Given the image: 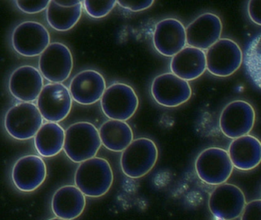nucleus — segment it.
<instances>
[{
	"label": "nucleus",
	"mask_w": 261,
	"mask_h": 220,
	"mask_svg": "<svg viewBox=\"0 0 261 220\" xmlns=\"http://www.w3.org/2000/svg\"><path fill=\"white\" fill-rule=\"evenodd\" d=\"M245 70L251 81L261 90V33L247 47L244 56Z\"/></svg>",
	"instance_id": "25"
},
{
	"label": "nucleus",
	"mask_w": 261,
	"mask_h": 220,
	"mask_svg": "<svg viewBox=\"0 0 261 220\" xmlns=\"http://www.w3.org/2000/svg\"><path fill=\"white\" fill-rule=\"evenodd\" d=\"M102 145L111 152H122L134 140V133L128 123L110 119L99 130Z\"/></svg>",
	"instance_id": "23"
},
{
	"label": "nucleus",
	"mask_w": 261,
	"mask_h": 220,
	"mask_svg": "<svg viewBox=\"0 0 261 220\" xmlns=\"http://www.w3.org/2000/svg\"><path fill=\"white\" fill-rule=\"evenodd\" d=\"M246 205L243 191L231 184L218 185L208 199V208L212 214L220 220H234L242 215Z\"/></svg>",
	"instance_id": "12"
},
{
	"label": "nucleus",
	"mask_w": 261,
	"mask_h": 220,
	"mask_svg": "<svg viewBox=\"0 0 261 220\" xmlns=\"http://www.w3.org/2000/svg\"><path fill=\"white\" fill-rule=\"evenodd\" d=\"M86 196L75 185L60 187L54 193L51 209L55 216L60 219L73 220L79 217L85 210Z\"/></svg>",
	"instance_id": "20"
},
{
	"label": "nucleus",
	"mask_w": 261,
	"mask_h": 220,
	"mask_svg": "<svg viewBox=\"0 0 261 220\" xmlns=\"http://www.w3.org/2000/svg\"><path fill=\"white\" fill-rule=\"evenodd\" d=\"M158 159L156 144L150 138H137L122 152L121 167L127 177L137 179L147 175L153 168Z\"/></svg>",
	"instance_id": "3"
},
{
	"label": "nucleus",
	"mask_w": 261,
	"mask_h": 220,
	"mask_svg": "<svg viewBox=\"0 0 261 220\" xmlns=\"http://www.w3.org/2000/svg\"><path fill=\"white\" fill-rule=\"evenodd\" d=\"M106 89L105 78L99 72L86 70L73 77L69 90L75 102L81 105H92L101 101Z\"/></svg>",
	"instance_id": "18"
},
{
	"label": "nucleus",
	"mask_w": 261,
	"mask_h": 220,
	"mask_svg": "<svg viewBox=\"0 0 261 220\" xmlns=\"http://www.w3.org/2000/svg\"><path fill=\"white\" fill-rule=\"evenodd\" d=\"M150 92L159 105L169 108L182 105L192 96V88L188 81L173 73H164L156 77L152 82Z\"/></svg>",
	"instance_id": "13"
},
{
	"label": "nucleus",
	"mask_w": 261,
	"mask_h": 220,
	"mask_svg": "<svg viewBox=\"0 0 261 220\" xmlns=\"http://www.w3.org/2000/svg\"><path fill=\"white\" fill-rule=\"evenodd\" d=\"M8 87L11 95L17 101L33 103L38 100L44 87V78L33 66H20L11 74Z\"/></svg>",
	"instance_id": "15"
},
{
	"label": "nucleus",
	"mask_w": 261,
	"mask_h": 220,
	"mask_svg": "<svg viewBox=\"0 0 261 220\" xmlns=\"http://www.w3.org/2000/svg\"><path fill=\"white\" fill-rule=\"evenodd\" d=\"M117 1H86L83 2V7L92 18H101L112 12Z\"/></svg>",
	"instance_id": "26"
},
{
	"label": "nucleus",
	"mask_w": 261,
	"mask_h": 220,
	"mask_svg": "<svg viewBox=\"0 0 261 220\" xmlns=\"http://www.w3.org/2000/svg\"><path fill=\"white\" fill-rule=\"evenodd\" d=\"M171 73L186 81H194L206 70L205 52L196 47H184L172 58Z\"/></svg>",
	"instance_id": "21"
},
{
	"label": "nucleus",
	"mask_w": 261,
	"mask_h": 220,
	"mask_svg": "<svg viewBox=\"0 0 261 220\" xmlns=\"http://www.w3.org/2000/svg\"><path fill=\"white\" fill-rule=\"evenodd\" d=\"M206 69L212 75L226 78L234 75L243 63L240 46L230 38H220L207 50Z\"/></svg>",
	"instance_id": "6"
},
{
	"label": "nucleus",
	"mask_w": 261,
	"mask_h": 220,
	"mask_svg": "<svg viewBox=\"0 0 261 220\" xmlns=\"http://www.w3.org/2000/svg\"><path fill=\"white\" fill-rule=\"evenodd\" d=\"M46 178L47 166L42 158L38 155L21 157L12 167V182L20 191H35L42 185Z\"/></svg>",
	"instance_id": "14"
},
{
	"label": "nucleus",
	"mask_w": 261,
	"mask_h": 220,
	"mask_svg": "<svg viewBox=\"0 0 261 220\" xmlns=\"http://www.w3.org/2000/svg\"><path fill=\"white\" fill-rule=\"evenodd\" d=\"M12 45L21 56L34 58L40 56L50 44L47 29L41 23L25 21L18 24L12 32Z\"/></svg>",
	"instance_id": "9"
},
{
	"label": "nucleus",
	"mask_w": 261,
	"mask_h": 220,
	"mask_svg": "<svg viewBox=\"0 0 261 220\" xmlns=\"http://www.w3.org/2000/svg\"><path fill=\"white\" fill-rule=\"evenodd\" d=\"M228 153L234 167L244 172L253 170L261 163V141L249 134L239 137L231 141Z\"/></svg>",
	"instance_id": "19"
},
{
	"label": "nucleus",
	"mask_w": 261,
	"mask_h": 220,
	"mask_svg": "<svg viewBox=\"0 0 261 220\" xmlns=\"http://www.w3.org/2000/svg\"><path fill=\"white\" fill-rule=\"evenodd\" d=\"M233 168L228 152L219 147H210L202 151L195 162L198 177L208 185L218 186L226 183Z\"/></svg>",
	"instance_id": "5"
},
{
	"label": "nucleus",
	"mask_w": 261,
	"mask_h": 220,
	"mask_svg": "<svg viewBox=\"0 0 261 220\" xmlns=\"http://www.w3.org/2000/svg\"><path fill=\"white\" fill-rule=\"evenodd\" d=\"M256 114L254 107L245 101H234L225 106L221 112L219 127L231 139L248 135L254 128Z\"/></svg>",
	"instance_id": "11"
},
{
	"label": "nucleus",
	"mask_w": 261,
	"mask_h": 220,
	"mask_svg": "<svg viewBox=\"0 0 261 220\" xmlns=\"http://www.w3.org/2000/svg\"><path fill=\"white\" fill-rule=\"evenodd\" d=\"M153 43L158 53L173 58L187 45L185 27L176 18H164L155 26Z\"/></svg>",
	"instance_id": "16"
},
{
	"label": "nucleus",
	"mask_w": 261,
	"mask_h": 220,
	"mask_svg": "<svg viewBox=\"0 0 261 220\" xmlns=\"http://www.w3.org/2000/svg\"><path fill=\"white\" fill-rule=\"evenodd\" d=\"M48 220H66V219H60V218L55 217V218H52V219H50Z\"/></svg>",
	"instance_id": "31"
},
{
	"label": "nucleus",
	"mask_w": 261,
	"mask_h": 220,
	"mask_svg": "<svg viewBox=\"0 0 261 220\" xmlns=\"http://www.w3.org/2000/svg\"><path fill=\"white\" fill-rule=\"evenodd\" d=\"M248 12L251 21L261 26V0L248 2Z\"/></svg>",
	"instance_id": "30"
},
{
	"label": "nucleus",
	"mask_w": 261,
	"mask_h": 220,
	"mask_svg": "<svg viewBox=\"0 0 261 220\" xmlns=\"http://www.w3.org/2000/svg\"><path fill=\"white\" fill-rule=\"evenodd\" d=\"M44 118L33 103H18L6 112L4 127L14 139L27 141L35 138Z\"/></svg>",
	"instance_id": "4"
},
{
	"label": "nucleus",
	"mask_w": 261,
	"mask_h": 220,
	"mask_svg": "<svg viewBox=\"0 0 261 220\" xmlns=\"http://www.w3.org/2000/svg\"><path fill=\"white\" fill-rule=\"evenodd\" d=\"M73 68V55L63 43H50L39 56L38 70L43 78L52 84H62L67 81Z\"/></svg>",
	"instance_id": "8"
},
{
	"label": "nucleus",
	"mask_w": 261,
	"mask_h": 220,
	"mask_svg": "<svg viewBox=\"0 0 261 220\" xmlns=\"http://www.w3.org/2000/svg\"><path fill=\"white\" fill-rule=\"evenodd\" d=\"M222 28L221 18L216 14H202L186 29L187 44L200 50H208L220 39Z\"/></svg>",
	"instance_id": "17"
},
{
	"label": "nucleus",
	"mask_w": 261,
	"mask_h": 220,
	"mask_svg": "<svg viewBox=\"0 0 261 220\" xmlns=\"http://www.w3.org/2000/svg\"><path fill=\"white\" fill-rule=\"evenodd\" d=\"M138 106L139 100L135 90L122 83L107 87L101 99V108L110 119L126 121L135 115Z\"/></svg>",
	"instance_id": "7"
},
{
	"label": "nucleus",
	"mask_w": 261,
	"mask_h": 220,
	"mask_svg": "<svg viewBox=\"0 0 261 220\" xmlns=\"http://www.w3.org/2000/svg\"><path fill=\"white\" fill-rule=\"evenodd\" d=\"M102 146L99 130L88 121H79L65 131L64 151L70 161L84 162L95 158Z\"/></svg>",
	"instance_id": "2"
},
{
	"label": "nucleus",
	"mask_w": 261,
	"mask_h": 220,
	"mask_svg": "<svg viewBox=\"0 0 261 220\" xmlns=\"http://www.w3.org/2000/svg\"><path fill=\"white\" fill-rule=\"evenodd\" d=\"M34 139L35 149L43 158H52L64 149L65 130L56 123H44Z\"/></svg>",
	"instance_id": "22"
},
{
	"label": "nucleus",
	"mask_w": 261,
	"mask_h": 220,
	"mask_svg": "<svg viewBox=\"0 0 261 220\" xmlns=\"http://www.w3.org/2000/svg\"><path fill=\"white\" fill-rule=\"evenodd\" d=\"M83 2L73 6H63L51 0L46 9V18L49 26L58 32H67L73 29L82 15Z\"/></svg>",
	"instance_id": "24"
},
{
	"label": "nucleus",
	"mask_w": 261,
	"mask_h": 220,
	"mask_svg": "<svg viewBox=\"0 0 261 220\" xmlns=\"http://www.w3.org/2000/svg\"><path fill=\"white\" fill-rule=\"evenodd\" d=\"M241 220H261V200L246 204L241 215Z\"/></svg>",
	"instance_id": "28"
},
{
	"label": "nucleus",
	"mask_w": 261,
	"mask_h": 220,
	"mask_svg": "<svg viewBox=\"0 0 261 220\" xmlns=\"http://www.w3.org/2000/svg\"><path fill=\"white\" fill-rule=\"evenodd\" d=\"M114 181L111 165L102 158L81 163L75 172V186L88 198H101L110 191Z\"/></svg>",
	"instance_id": "1"
},
{
	"label": "nucleus",
	"mask_w": 261,
	"mask_h": 220,
	"mask_svg": "<svg viewBox=\"0 0 261 220\" xmlns=\"http://www.w3.org/2000/svg\"><path fill=\"white\" fill-rule=\"evenodd\" d=\"M72 105L73 99L69 89L63 84L52 83L44 86L36 104L45 121L56 123L68 116Z\"/></svg>",
	"instance_id": "10"
},
{
	"label": "nucleus",
	"mask_w": 261,
	"mask_h": 220,
	"mask_svg": "<svg viewBox=\"0 0 261 220\" xmlns=\"http://www.w3.org/2000/svg\"><path fill=\"white\" fill-rule=\"evenodd\" d=\"M17 8L26 14H37L47 9L50 1H30V0H18L14 2Z\"/></svg>",
	"instance_id": "27"
},
{
	"label": "nucleus",
	"mask_w": 261,
	"mask_h": 220,
	"mask_svg": "<svg viewBox=\"0 0 261 220\" xmlns=\"http://www.w3.org/2000/svg\"><path fill=\"white\" fill-rule=\"evenodd\" d=\"M153 1L145 2H132V1H117L121 7L132 12H141L149 9L153 4Z\"/></svg>",
	"instance_id": "29"
}]
</instances>
